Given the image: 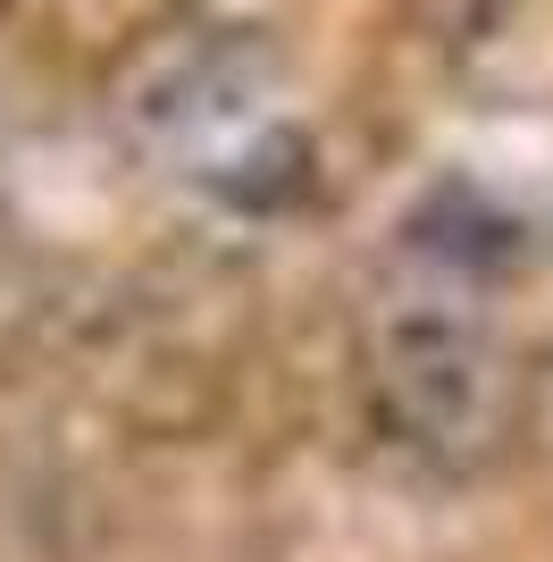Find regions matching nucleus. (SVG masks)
Returning a JSON list of instances; mask_svg holds the SVG:
<instances>
[{"instance_id": "nucleus-1", "label": "nucleus", "mask_w": 553, "mask_h": 562, "mask_svg": "<svg viewBox=\"0 0 553 562\" xmlns=\"http://www.w3.org/2000/svg\"><path fill=\"white\" fill-rule=\"evenodd\" d=\"M437 9H444V18H504L511 0H437Z\"/></svg>"}]
</instances>
